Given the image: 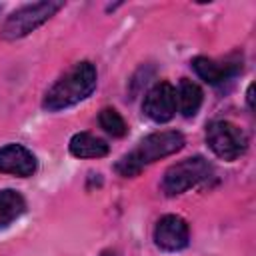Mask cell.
<instances>
[{
    "mask_svg": "<svg viewBox=\"0 0 256 256\" xmlns=\"http://www.w3.org/2000/svg\"><path fill=\"white\" fill-rule=\"evenodd\" d=\"M206 142L210 150L222 160H236L248 146L246 134L228 120H216L206 128Z\"/></svg>",
    "mask_w": 256,
    "mask_h": 256,
    "instance_id": "obj_5",
    "label": "cell"
},
{
    "mask_svg": "<svg viewBox=\"0 0 256 256\" xmlns=\"http://www.w3.org/2000/svg\"><path fill=\"white\" fill-rule=\"evenodd\" d=\"M192 68L194 72L208 84H220L228 78H232L240 68L242 64L238 60H214V58H206V56H198L192 60Z\"/></svg>",
    "mask_w": 256,
    "mask_h": 256,
    "instance_id": "obj_9",
    "label": "cell"
},
{
    "mask_svg": "<svg viewBox=\"0 0 256 256\" xmlns=\"http://www.w3.org/2000/svg\"><path fill=\"white\" fill-rule=\"evenodd\" d=\"M190 232H188V224L184 222V218L176 216V214H168L162 216L154 228V242L158 248L168 250V252H176L182 250L188 244Z\"/></svg>",
    "mask_w": 256,
    "mask_h": 256,
    "instance_id": "obj_7",
    "label": "cell"
},
{
    "mask_svg": "<svg viewBox=\"0 0 256 256\" xmlns=\"http://www.w3.org/2000/svg\"><path fill=\"white\" fill-rule=\"evenodd\" d=\"M184 146V136L176 130H162V132H154L150 136H146L130 154H126L118 164L116 170L128 178V176H136L144 166L170 156L178 150H182Z\"/></svg>",
    "mask_w": 256,
    "mask_h": 256,
    "instance_id": "obj_2",
    "label": "cell"
},
{
    "mask_svg": "<svg viewBox=\"0 0 256 256\" xmlns=\"http://www.w3.org/2000/svg\"><path fill=\"white\" fill-rule=\"evenodd\" d=\"M210 172H212V168L202 156L186 158V160H182V162H178L166 170L164 180H162V190L168 196L182 194L188 188L206 180L210 176Z\"/></svg>",
    "mask_w": 256,
    "mask_h": 256,
    "instance_id": "obj_4",
    "label": "cell"
},
{
    "mask_svg": "<svg viewBox=\"0 0 256 256\" xmlns=\"http://www.w3.org/2000/svg\"><path fill=\"white\" fill-rule=\"evenodd\" d=\"M96 88V68L90 62H78L72 68H68L46 92L44 96V108L50 112L68 108L78 104L80 100L88 98L92 90Z\"/></svg>",
    "mask_w": 256,
    "mask_h": 256,
    "instance_id": "obj_1",
    "label": "cell"
},
{
    "mask_svg": "<svg viewBox=\"0 0 256 256\" xmlns=\"http://www.w3.org/2000/svg\"><path fill=\"white\" fill-rule=\"evenodd\" d=\"M64 4L62 2H34V4H26L22 8H18L12 16H8V20L4 22L0 36L4 40H16L22 38L26 34H30L32 30H36L38 26H42L50 16H54Z\"/></svg>",
    "mask_w": 256,
    "mask_h": 256,
    "instance_id": "obj_3",
    "label": "cell"
},
{
    "mask_svg": "<svg viewBox=\"0 0 256 256\" xmlns=\"http://www.w3.org/2000/svg\"><path fill=\"white\" fill-rule=\"evenodd\" d=\"M26 208L24 198L16 190H0V228L14 222Z\"/></svg>",
    "mask_w": 256,
    "mask_h": 256,
    "instance_id": "obj_12",
    "label": "cell"
},
{
    "mask_svg": "<svg viewBox=\"0 0 256 256\" xmlns=\"http://www.w3.org/2000/svg\"><path fill=\"white\" fill-rule=\"evenodd\" d=\"M246 96H248V106H250V110H252V108H254V86H252V84L248 86V94H246Z\"/></svg>",
    "mask_w": 256,
    "mask_h": 256,
    "instance_id": "obj_14",
    "label": "cell"
},
{
    "mask_svg": "<svg viewBox=\"0 0 256 256\" xmlns=\"http://www.w3.org/2000/svg\"><path fill=\"white\" fill-rule=\"evenodd\" d=\"M0 172L14 176H32L36 172L34 154L20 144H6L0 148Z\"/></svg>",
    "mask_w": 256,
    "mask_h": 256,
    "instance_id": "obj_8",
    "label": "cell"
},
{
    "mask_svg": "<svg viewBox=\"0 0 256 256\" xmlns=\"http://www.w3.org/2000/svg\"><path fill=\"white\" fill-rule=\"evenodd\" d=\"M98 122H100V126L108 132V134H112V136H124L126 134V130H128V126H126V122H124V118L114 110V108H104L102 112H100V116H98Z\"/></svg>",
    "mask_w": 256,
    "mask_h": 256,
    "instance_id": "obj_13",
    "label": "cell"
},
{
    "mask_svg": "<svg viewBox=\"0 0 256 256\" xmlns=\"http://www.w3.org/2000/svg\"><path fill=\"white\" fill-rule=\"evenodd\" d=\"M202 98H204L202 88H200L196 82H192V80H188V78L180 80V84H178V88H176V106L180 108V112H182L186 118L194 116V114L200 110Z\"/></svg>",
    "mask_w": 256,
    "mask_h": 256,
    "instance_id": "obj_11",
    "label": "cell"
},
{
    "mask_svg": "<svg viewBox=\"0 0 256 256\" xmlns=\"http://www.w3.org/2000/svg\"><path fill=\"white\" fill-rule=\"evenodd\" d=\"M144 114L162 124L168 122L174 114H176V90L170 82H158L154 84L148 94L144 96V104H142Z\"/></svg>",
    "mask_w": 256,
    "mask_h": 256,
    "instance_id": "obj_6",
    "label": "cell"
},
{
    "mask_svg": "<svg viewBox=\"0 0 256 256\" xmlns=\"http://www.w3.org/2000/svg\"><path fill=\"white\" fill-rule=\"evenodd\" d=\"M72 156L76 158H102L108 154V144L90 134V132H78L70 138V144H68Z\"/></svg>",
    "mask_w": 256,
    "mask_h": 256,
    "instance_id": "obj_10",
    "label": "cell"
}]
</instances>
